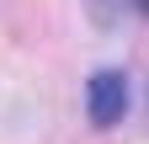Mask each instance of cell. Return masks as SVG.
Returning <instances> with one entry per match:
<instances>
[{"mask_svg": "<svg viewBox=\"0 0 149 144\" xmlns=\"http://www.w3.org/2000/svg\"><path fill=\"white\" fill-rule=\"evenodd\" d=\"M128 112V80L117 75V69H96L85 85V117L91 128H117Z\"/></svg>", "mask_w": 149, "mask_h": 144, "instance_id": "obj_1", "label": "cell"}, {"mask_svg": "<svg viewBox=\"0 0 149 144\" xmlns=\"http://www.w3.org/2000/svg\"><path fill=\"white\" fill-rule=\"evenodd\" d=\"M133 6H139V11H144V16H149V0H133Z\"/></svg>", "mask_w": 149, "mask_h": 144, "instance_id": "obj_2", "label": "cell"}]
</instances>
